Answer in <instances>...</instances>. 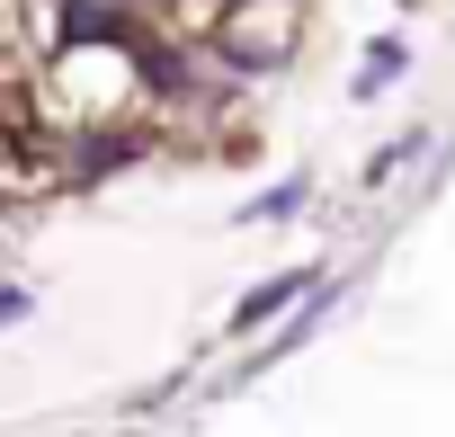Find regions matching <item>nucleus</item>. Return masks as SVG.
Instances as JSON below:
<instances>
[{
  "label": "nucleus",
  "mask_w": 455,
  "mask_h": 437,
  "mask_svg": "<svg viewBox=\"0 0 455 437\" xmlns=\"http://www.w3.org/2000/svg\"><path fill=\"white\" fill-rule=\"evenodd\" d=\"M10 322H28V286H0V330Z\"/></svg>",
  "instance_id": "nucleus-4"
},
{
  "label": "nucleus",
  "mask_w": 455,
  "mask_h": 437,
  "mask_svg": "<svg viewBox=\"0 0 455 437\" xmlns=\"http://www.w3.org/2000/svg\"><path fill=\"white\" fill-rule=\"evenodd\" d=\"M304 286H322V268H286V277L251 286V295H242V313H233V330H259V322H268V313H277L286 295H304Z\"/></svg>",
  "instance_id": "nucleus-2"
},
{
  "label": "nucleus",
  "mask_w": 455,
  "mask_h": 437,
  "mask_svg": "<svg viewBox=\"0 0 455 437\" xmlns=\"http://www.w3.org/2000/svg\"><path fill=\"white\" fill-rule=\"evenodd\" d=\"M205 36L233 54L242 72H268V63H286V54H295L304 10H295V0H223V19H214Z\"/></svg>",
  "instance_id": "nucleus-1"
},
{
  "label": "nucleus",
  "mask_w": 455,
  "mask_h": 437,
  "mask_svg": "<svg viewBox=\"0 0 455 437\" xmlns=\"http://www.w3.org/2000/svg\"><path fill=\"white\" fill-rule=\"evenodd\" d=\"M402 54H411L402 36H375V54H366V90H375V81H393V72H402Z\"/></svg>",
  "instance_id": "nucleus-3"
}]
</instances>
